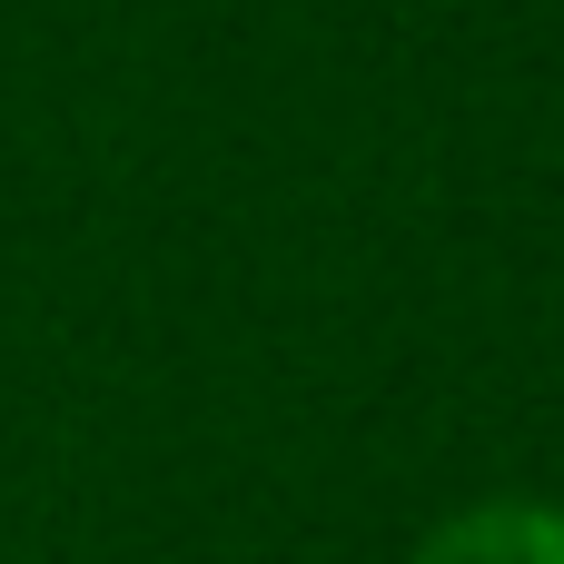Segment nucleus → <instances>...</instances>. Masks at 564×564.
<instances>
[{
	"mask_svg": "<svg viewBox=\"0 0 564 564\" xmlns=\"http://www.w3.org/2000/svg\"><path fill=\"white\" fill-rule=\"evenodd\" d=\"M406 564H564V506L555 496H476L436 516Z\"/></svg>",
	"mask_w": 564,
	"mask_h": 564,
	"instance_id": "1",
	"label": "nucleus"
}]
</instances>
